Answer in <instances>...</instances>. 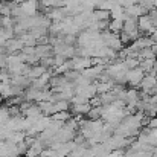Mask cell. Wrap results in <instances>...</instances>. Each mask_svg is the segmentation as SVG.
I'll return each instance as SVG.
<instances>
[{"mask_svg": "<svg viewBox=\"0 0 157 157\" xmlns=\"http://www.w3.org/2000/svg\"><path fill=\"white\" fill-rule=\"evenodd\" d=\"M131 43H133V44H131L130 48L134 49V51H140V49H145V48H151V46L154 44L153 38H151V37H147V35L139 37V38H136L134 41H131Z\"/></svg>", "mask_w": 157, "mask_h": 157, "instance_id": "3", "label": "cell"}, {"mask_svg": "<svg viewBox=\"0 0 157 157\" xmlns=\"http://www.w3.org/2000/svg\"><path fill=\"white\" fill-rule=\"evenodd\" d=\"M46 70H48V67H44L43 64H37V66H34V67H29L28 76H29L31 79H35V78H40Z\"/></svg>", "mask_w": 157, "mask_h": 157, "instance_id": "8", "label": "cell"}, {"mask_svg": "<svg viewBox=\"0 0 157 157\" xmlns=\"http://www.w3.org/2000/svg\"><path fill=\"white\" fill-rule=\"evenodd\" d=\"M101 114H102V105H96V107H92L87 113V116L90 119H101Z\"/></svg>", "mask_w": 157, "mask_h": 157, "instance_id": "16", "label": "cell"}, {"mask_svg": "<svg viewBox=\"0 0 157 157\" xmlns=\"http://www.w3.org/2000/svg\"><path fill=\"white\" fill-rule=\"evenodd\" d=\"M124 15H125V9L121 5L114 3L113 8L110 9V18H121V20H124Z\"/></svg>", "mask_w": 157, "mask_h": 157, "instance_id": "11", "label": "cell"}, {"mask_svg": "<svg viewBox=\"0 0 157 157\" xmlns=\"http://www.w3.org/2000/svg\"><path fill=\"white\" fill-rule=\"evenodd\" d=\"M14 2H15V3H18V5H21V3H23V2H26V0H14Z\"/></svg>", "mask_w": 157, "mask_h": 157, "instance_id": "23", "label": "cell"}, {"mask_svg": "<svg viewBox=\"0 0 157 157\" xmlns=\"http://www.w3.org/2000/svg\"><path fill=\"white\" fill-rule=\"evenodd\" d=\"M125 14L130 15V17L137 18V17H140V15H144V14H148V12H147V9H145L142 5L134 3V5H131L130 8H125Z\"/></svg>", "mask_w": 157, "mask_h": 157, "instance_id": "6", "label": "cell"}, {"mask_svg": "<svg viewBox=\"0 0 157 157\" xmlns=\"http://www.w3.org/2000/svg\"><path fill=\"white\" fill-rule=\"evenodd\" d=\"M51 117H52L53 121H61V122H66V121H69V119L72 117V114H70V111H69V110H66V111H58V113H53V114H51Z\"/></svg>", "mask_w": 157, "mask_h": 157, "instance_id": "15", "label": "cell"}, {"mask_svg": "<svg viewBox=\"0 0 157 157\" xmlns=\"http://www.w3.org/2000/svg\"><path fill=\"white\" fill-rule=\"evenodd\" d=\"M21 113H23L25 117H28V119H31V121H34V122H35L40 116H43V111L40 110V107H38V105H32V104L29 105L25 111H21Z\"/></svg>", "mask_w": 157, "mask_h": 157, "instance_id": "5", "label": "cell"}, {"mask_svg": "<svg viewBox=\"0 0 157 157\" xmlns=\"http://www.w3.org/2000/svg\"><path fill=\"white\" fill-rule=\"evenodd\" d=\"M90 108H92L90 102H84V104H72V107H70V110H72L73 114H81V116H82V114H87Z\"/></svg>", "mask_w": 157, "mask_h": 157, "instance_id": "9", "label": "cell"}, {"mask_svg": "<svg viewBox=\"0 0 157 157\" xmlns=\"http://www.w3.org/2000/svg\"><path fill=\"white\" fill-rule=\"evenodd\" d=\"M38 157H41V156H38Z\"/></svg>", "mask_w": 157, "mask_h": 157, "instance_id": "24", "label": "cell"}, {"mask_svg": "<svg viewBox=\"0 0 157 157\" xmlns=\"http://www.w3.org/2000/svg\"><path fill=\"white\" fill-rule=\"evenodd\" d=\"M139 67H140L145 73H150L153 69H156L157 67V58H147V59H140Z\"/></svg>", "mask_w": 157, "mask_h": 157, "instance_id": "7", "label": "cell"}, {"mask_svg": "<svg viewBox=\"0 0 157 157\" xmlns=\"http://www.w3.org/2000/svg\"><path fill=\"white\" fill-rule=\"evenodd\" d=\"M119 38H121V41H122V44H124V46H125V44H128V43L131 41L130 35H128L127 32H124V31H121V32H119Z\"/></svg>", "mask_w": 157, "mask_h": 157, "instance_id": "20", "label": "cell"}, {"mask_svg": "<svg viewBox=\"0 0 157 157\" xmlns=\"http://www.w3.org/2000/svg\"><path fill=\"white\" fill-rule=\"evenodd\" d=\"M122 29H124V20H121V18H111V21H108V31H111L114 34H119Z\"/></svg>", "mask_w": 157, "mask_h": 157, "instance_id": "10", "label": "cell"}, {"mask_svg": "<svg viewBox=\"0 0 157 157\" xmlns=\"http://www.w3.org/2000/svg\"><path fill=\"white\" fill-rule=\"evenodd\" d=\"M11 89H12V84L9 81H0V96L2 98H11Z\"/></svg>", "mask_w": 157, "mask_h": 157, "instance_id": "12", "label": "cell"}, {"mask_svg": "<svg viewBox=\"0 0 157 157\" xmlns=\"http://www.w3.org/2000/svg\"><path fill=\"white\" fill-rule=\"evenodd\" d=\"M99 99H101V105H105V104H111L114 99H116V95L110 90V92H105V93H101L98 95Z\"/></svg>", "mask_w": 157, "mask_h": 157, "instance_id": "14", "label": "cell"}, {"mask_svg": "<svg viewBox=\"0 0 157 157\" xmlns=\"http://www.w3.org/2000/svg\"><path fill=\"white\" fill-rule=\"evenodd\" d=\"M11 15V2L0 0V17Z\"/></svg>", "mask_w": 157, "mask_h": 157, "instance_id": "17", "label": "cell"}, {"mask_svg": "<svg viewBox=\"0 0 157 157\" xmlns=\"http://www.w3.org/2000/svg\"><path fill=\"white\" fill-rule=\"evenodd\" d=\"M148 127H150V128H156V127H157V116H156V117H150Z\"/></svg>", "mask_w": 157, "mask_h": 157, "instance_id": "21", "label": "cell"}, {"mask_svg": "<svg viewBox=\"0 0 157 157\" xmlns=\"http://www.w3.org/2000/svg\"><path fill=\"white\" fill-rule=\"evenodd\" d=\"M144 76H145V72L139 66L134 69H128L125 73V78H127V82L130 84V87H137V89H139V84Z\"/></svg>", "mask_w": 157, "mask_h": 157, "instance_id": "1", "label": "cell"}, {"mask_svg": "<svg viewBox=\"0 0 157 157\" xmlns=\"http://www.w3.org/2000/svg\"><path fill=\"white\" fill-rule=\"evenodd\" d=\"M124 63H125V66L128 67V69H134V67H137L139 66V59L137 58H125L124 59Z\"/></svg>", "mask_w": 157, "mask_h": 157, "instance_id": "19", "label": "cell"}, {"mask_svg": "<svg viewBox=\"0 0 157 157\" xmlns=\"http://www.w3.org/2000/svg\"><path fill=\"white\" fill-rule=\"evenodd\" d=\"M20 6H21L23 14L28 15V17H31V15H35L37 11H38V0H26Z\"/></svg>", "mask_w": 157, "mask_h": 157, "instance_id": "4", "label": "cell"}, {"mask_svg": "<svg viewBox=\"0 0 157 157\" xmlns=\"http://www.w3.org/2000/svg\"><path fill=\"white\" fill-rule=\"evenodd\" d=\"M8 119H9V110H8V107H0V125L6 124Z\"/></svg>", "mask_w": 157, "mask_h": 157, "instance_id": "18", "label": "cell"}, {"mask_svg": "<svg viewBox=\"0 0 157 157\" xmlns=\"http://www.w3.org/2000/svg\"><path fill=\"white\" fill-rule=\"evenodd\" d=\"M137 28H139L140 32H148L150 35H151V32L156 29V28L153 26L151 17H150L148 14H144V15L137 17Z\"/></svg>", "mask_w": 157, "mask_h": 157, "instance_id": "2", "label": "cell"}, {"mask_svg": "<svg viewBox=\"0 0 157 157\" xmlns=\"http://www.w3.org/2000/svg\"><path fill=\"white\" fill-rule=\"evenodd\" d=\"M150 37L153 38V41H154V43H157V28L153 31V32H151V35H150Z\"/></svg>", "mask_w": 157, "mask_h": 157, "instance_id": "22", "label": "cell"}, {"mask_svg": "<svg viewBox=\"0 0 157 157\" xmlns=\"http://www.w3.org/2000/svg\"><path fill=\"white\" fill-rule=\"evenodd\" d=\"M92 15H93V18H95L96 21H99V20H108V18H110V11L98 8V9H93Z\"/></svg>", "mask_w": 157, "mask_h": 157, "instance_id": "13", "label": "cell"}]
</instances>
